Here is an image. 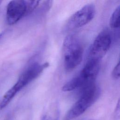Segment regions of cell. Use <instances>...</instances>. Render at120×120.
Returning a JSON list of instances; mask_svg holds the SVG:
<instances>
[{
    "mask_svg": "<svg viewBox=\"0 0 120 120\" xmlns=\"http://www.w3.org/2000/svg\"><path fill=\"white\" fill-rule=\"evenodd\" d=\"M100 94V89L96 84L81 90L80 98L68 111L65 120H71L82 115L97 101Z\"/></svg>",
    "mask_w": 120,
    "mask_h": 120,
    "instance_id": "6da1fadb",
    "label": "cell"
},
{
    "mask_svg": "<svg viewBox=\"0 0 120 120\" xmlns=\"http://www.w3.org/2000/svg\"><path fill=\"white\" fill-rule=\"evenodd\" d=\"M65 69L70 71L81 62L83 56V48L78 39L74 36H67L63 44Z\"/></svg>",
    "mask_w": 120,
    "mask_h": 120,
    "instance_id": "7a4b0ae2",
    "label": "cell"
},
{
    "mask_svg": "<svg viewBox=\"0 0 120 120\" xmlns=\"http://www.w3.org/2000/svg\"><path fill=\"white\" fill-rule=\"evenodd\" d=\"M112 43V37L107 31H102L95 38L90 47L89 60L100 61L109 50Z\"/></svg>",
    "mask_w": 120,
    "mask_h": 120,
    "instance_id": "3957f363",
    "label": "cell"
},
{
    "mask_svg": "<svg viewBox=\"0 0 120 120\" xmlns=\"http://www.w3.org/2000/svg\"><path fill=\"white\" fill-rule=\"evenodd\" d=\"M100 69V61L88 60L77 77L80 81L81 90L95 83Z\"/></svg>",
    "mask_w": 120,
    "mask_h": 120,
    "instance_id": "277c9868",
    "label": "cell"
},
{
    "mask_svg": "<svg viewBox=\"0 0 120 120\" xmlns=\"http://www.w3.org/2000/svg\"><path fill=\"white\" fill-rule=\"evenodd\" d=\"M95 12L94 5H85L70 17L68 22V26L71 29H76L85 25L93 19Z\"/></svg>",
    "mask_w": 120,
    "mask_h": 120,
    "instance_id": "5b68a950",
    "label": "cell"
},
{
    "mask_svg": "<svg viewBox=\"0 0 120 120\" xmlns=\"http://www.w3.org/2000/svg\"><path fill=\"white\" fill-rule=\"evenodd\" d=\"M27 14L28 13L26 0H11L7 7V22L8 25H13Z\"/></svg>",
    "mask_w": 120,
    "mask_h": 120,
    "instance_id": "8992f818",
    "label": "cell"
},
{
    "mask_svg": "<svg viewBox=\"0 0 120 120\" xmlns=\"http://www.w3.org/2000/svg\"><path fill=\"white\" fill-rule=\"evenodd\" d=\"M48 65L47 62L42 64L36 63L31 65L22 73L15 83L22 90L38 77Z\"/></svg>",
    "mask_w": 120,
    "mask_h": 120,
    "instance_id": "52a82bcc",
    "label": "cell"
},
{
    "mask_svg": "<svg viewBox=\"0 0 120 120\" xmlns=\"http://www.w3.org/2000/svg\"><path fill=\"white\" fill-rule=\"evenodd\" d=\"M80 83L77 76L75 77L68 81L62 87L63 91H70L77 89H79Z\"/></svg>",
    "mask_w": 120,
    "mask_h": 120,
    "instance_id": "ba28073f",
    "label": "cell"
},
{
    "mask_svg": "<svg viewBox=\"0 0 120 120\" xmlns=\"http://www.w3.org/2000/svg\"><path fill=\"white\" fill-rule=\"evenodd\" d=\"M120 6L119 5L114 10L110 19V26L112 29H117L120 25Z\"/></svg>",
    "mask_w": 120,
    "mask_h": 120,
    "instance_id": "9c48e42d",
    "label": "cell"
},
{
    "mask_svg": "<svg viewBox=\"0 0 120 120\" xmlns=\"http://www.w3.org/2000/svg\"><path fill=\"white\" fill-rule=\"evenodd\" d=\"M27 7V13L29 14L34 10L36 7L38 5L39 1H31V0H26Z\"/></svg>",
    "mask_w": 120,
    "mask_h": 120,
    "instance_id": "30bf717a",
    "label": "cell"
},
{
    "mask_svg": "<svg viewBox=\"0 0 120 120\" xmlns=\"http://www.w3.org/2000/svg\"><path fill=\"white\" fill-rule=\"evenodd\" d=\"M112 76L113 79H118L120 77V62L118 61V63L114 67L112 73Z\"/></svg>",
    "mask_w": 120,
    "mask_h": 120,
    "instance_id": "8fae6325",
    "label": "cell"
},
{
    "mask_svg": "<svg viewBox=\"0 0 120 120\" xmlns=\"http://www.w3.org/2000/svg\"><path fill=\"white\" fill-rule=\"evenodd\" d=\"M58 114L56 113L55 114H52L47 113L43 115L41 118V120H58Z\"/></svg>",
    "mask_w": 120,
    "mask_h": 120,
    "instance_id": "7c38bea8",
    "label": "cell"
},
{
    "mask_svg": "<svg viewBox=\"0 0 120 120\" xmlns=\"http://www.w3.org/2000/svg\"><path fill=\"white\" fill-rule=\"evenodd\" d=\"M115 118H118V119L119 118L120 116V101L119 100H118L117 105L116 107V109L115 110Z\"/></svg>",
    "mask_w": 120,
    "mask_h": 120,
    "instance_id": "4fadbf2b",
    "label": "cell"
},
{
    "mask_svg": "<svg viewBox=\"0 0 120 120\" xmlns=\"http://www.w3.org/2000/svg\"><path fill=\"white\" fill-rule=\"evenodd\" d=\"M3 34H4L3 33H0V39L2 38Z\"/></svg>",
    "mask_w": 120,
    "mask_h": 120,
    "instance_id": "5bb4252c",
    "label": "cell"
},
{
    "mask_svg": "<svg viewBox=\"0 0 120 120\" xmlns=\"http://www.w3.org/2000/svg\"><path fill=\"white\" fill-rule=\"evenodd\" d=\"M1 2H2V1L1 0H0V4H1Z\"/></svg>",
    "mask_w": 120,
    "mask_h": 120,
    "instance_id": "9a60e30c",
    "label": "cell"
}]
</instances>
